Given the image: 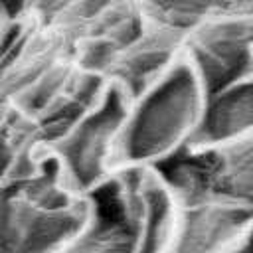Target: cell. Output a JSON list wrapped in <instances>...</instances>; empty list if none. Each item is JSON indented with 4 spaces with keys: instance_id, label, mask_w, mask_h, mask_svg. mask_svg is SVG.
Listing matches in <instances>:
<instances>
[{
    "instance_id": "obj_3",
    "label": "cell",
    "mask_w": 253,
    "mask_h": 253,
    "mask_svg": "<svg viewBox=\"0 0 253 253\" xmlns=\"http://www.w3.org/2000/svg\"><path fill=\"white\" fill-rule=\"evenodd\" d=\"M99 202H45L0 190V253H55L97 215Z\"/></svg>"
},
{
    "instance_id": "obj_4",
    "label": "cell",
    "mask_w": 253,
    "mask_h": 253,
    "mask_svg": "<svg viewBox=\"0 0 253 253\" xmlns=\"http://www.w3.org/2000/svg\"><path fill=\"white\" fill-rule=\"evenodd\" d=\"M109 190L130 231V253H164L184 208L168 176L160 168H126Z\"/></svg>"
},
{
    "instance_id": "obj_13",
    "label": "cell",
    "mask_w": 253,
    "mask_h": 253,
    "mask_svg": "<svg viewBox=\"0 0 253 253\" xmlns=\"http://www.w3.org/2000/svg\"><path fill=\"white\" fill-rule=\"evenodd\" d=\"M55 253H130V231L117 206L107 213L99 204L95 219Z\"/></svg>"
},
{
    "instance_id": "obj_12",
    "label": "cell",
    "mask_w": 253,
    "mask_h": 253,
    "mask_svg": "<svg viewBox=\"0 0 253 253\" xmlns=\"http://www.w3.org/2000/svg\"><path fill=\"white\" fill-rule=\"evenodd\" d=\"M142 14L180 36H188L208 20L237 8V0H136Z\"/></svg>"
},
{
    "instance_id": "obj_9",
    "label": "cell",
    "mask_w": 253,
    "mask_h": 253,
    "mask_svg": "<svg viewBox=\"0 0 253 253\" xmlns=\"http://www.w3.org/2000/svg\"><path fill=\"white\" fill-rule=\"evenodd\" d=\"M253 227V208L225 202H190L164 253H229Z\"/></svg>"
},
{
    "instance_id": "obj_15",
    "label": "cell",
    "mask_w": 253,
    "mask_h": 253,
    "mask_svg": "<svg viewBox=\"0 0 253 253\" xmlns=\"http://www.w3.org/2000/svg\"><path fill=\"white\" fill-rule=\"evenodd\" d=\"M30 0H0V14L8 22H18L28 16Z\"/></svg>"
},
{
    "instance_id": "obj_14",
    "label": "cell",
    "mask_w": 253,
    "mask_h": 253,
    "mask_svg": "<svg viewBox=\"0 0 253 253\" xmlns=\"http://www.w3.org/2000/svg\"><path fill=\"white\" fill-rule=\"evenodd\" d=\"M79 2L81 0H30L28 16L45 24H55Z\"/></svg>"
},
{
    "instance_id": "obj_10",
    "label": "cell",
    "mask_w": 253,
    "mask_h": 253,
    "mask_svg": "<svg viewBox=\"0 0 253 253\" xmlns=\"http://www.w3.org/2000/svg\"><path fill=\"white\" fill-rule=\"evenodd\" d=\"M253 138V67L208 93L198 128L184 152H204Z\"/></svg>"
},
{
    "instance_id": "obj_17",
    "label": "cell",
    "mask_w": 253,
    "mask_h": 253,
    "mask_svg": "<svg viewBox=\"0 0 253 253\" xmlns=\"http://www.w3.org/2000/svg\"><path fill=\"white\" fill-rule=\"evenodd\" d=\"M10 24H12V22H8V20L0 14V42H2V38H4V34H6V30H8Z\"/></svg>"
},
{
    "instance_id": "obj_6",
    "label": "cell",
    "mask_w": 253,
    "mask_h": 253,
    "mask_svg": "<svg viewBox=\"0 0 253 253\" xmlns=\"http://www.w3.org/2000/svg\"><path fill=\"white\" fill-rule=\"evenodd\" d=\"M75 53V38L59 24L26 16L0 42V103H16L49 69Z\"/></svg>"
},
{
    "instance_id": "obj_8",
    "label": "cell",
    "mask_w": 253,
    "mask_h": 253,
    "mask_svg": "<svg viewBox=\"0 0 253 253\" xmlns=\"http://www.w3.org/2000/svg\"><path fill=\"white\" fill-rule=\"evenodd\" d=\"M184 36L146 18L140 32L113 57L103 81L119 85L130 99L166 73L184 55Z\"/></svg>"
},
{
    "instance_id": "obj_1",
    "label": "cell",
    "mask_w": 253,
    "mask_h": 253,
    "mask_svg": "<svg viewBox=\"0 0 253 253\" xmlns=\"http://www.w3.org/2000/svg\"><path fill=\"white\" fill-rule=\"evenodd\" d=\"M206 97V85L184 53L166 73L128 99L117 172L162 168L180 156L198 128Z\"/></svg>"
},
{
    "instance_id": "obj_5",
    "label": "cell",
    "mask_w": 253,
    "mask_h": 253,
    "mask_svg": "<svg viewBox=\"0 0 253 253\" xmlns=\"http://www.w3.org/2000/svg\"><path fill=\"white\" fill-rule=\"evenodd\" d=\"M182 204L225 202L253 208V138L204 152H182L160 168Z\"/></svg>"
},
{
    "instance_id": "obj_7",
    "label": "cell",
    "mask_w": 253,
    "mask_h": 253,
    "mask_svg": "<svg viewBox=\"0 0 253 253\" xmlns=\"http://www.w3.org/2000/svg\"><path fill=\"white\" fill-rule=\"evenodd\" d=\"M184 53L211 93L253 67V16L235 8L186 36Z\"/></svg>"
},
{
    "instance_id": "obj_11",
    "label": "cell",
    "mask_w": 253,
    "mask_h": 253,
    "mask_svg": "<svg viewBox=\"0 0 253 253\" xmlns=\"http://www.w3.org/2000/svg\"><path fill=\"white\" fill-rule=\"evenodd\" d=\"M47 142L32 117L12 103H0V190L12 188L43 164Z\"/></svg>"
},
{
    "instance_id": "obj_16",
    "label": "cell",
    "mask_w": 253,
    "mask_h": 253,
    "mask_svg": "<svg viewBox=\"0 0 253 253\" xmlns=\"http://www.w3.org/2000/svg\"><path fill=\"white\" fill-rule=\"evenodd\" d=\"M229 253H253V227L245 233V237H243Z\"/></svg>"
},
{
    "instance_id": "obj_2",
    "label": "cell",
    "mask_w": 253,
    "mask_h": 253,
    "mask_svg": "<svg viewBox=\"0 0 253 253\" xmlns=\"http://www.w3.org/2000/svg\"><path fill=\"white\" fill-rule=\"evenodd\" d=\"M126 109L128 95L119 85L105 83L99 97L47 142L59 174L79 198L95 200L111 188Z\"/></svg>"
}]
</instances>
